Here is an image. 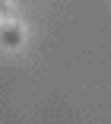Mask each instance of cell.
I'll return each mask as SVG.
<instances>
[{
	"mask_svg": "<svg viewBox=\"0 0 111 124\" xmlns=\"http://www.w3.org/2000/svg\"><path fill=\"white\" fill-rule=\"evenodd\" d=\"M0 19H13V7H10V0H0Z\"/></svg>",
	"mask_w": 111,
	"mask_h": 124,
	"instance_id": "7a4b0ae2",
	"label": "cell"
},
{
	"mask_svg": "<svg viewBox=\"0 0 111 124\" xmlns=\"http://www.w3.org/2000/svg\"><path fill=\"white\" fill-rule=\"evenodd\" d=\"M22 38H25V32H22L19 22H13V19L0 22V45H3V48H19Z\"/></svg>",
	"mask_w": 111,
	"mask_h": 124,
	"instance_id": "6da1fadb",
	"label": "cell"
}]
</instances>
